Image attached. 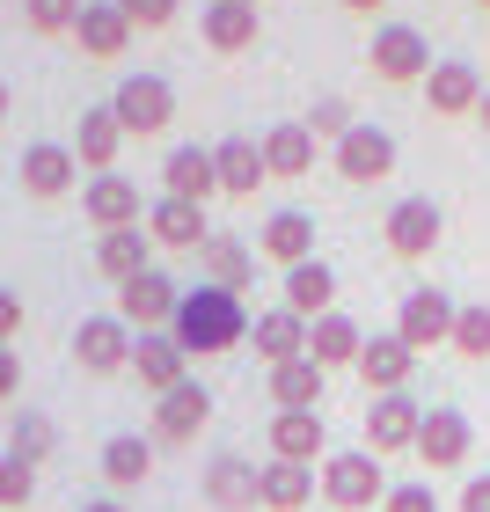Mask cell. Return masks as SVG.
Listing matches in <instances>:
<instances>
[{"mask_svg": "<svg viewBox=\"0 0 490 512\" xmlns=\"http://www.w3.org/2000/svg\"><path fill=\"white\" fill-rule=\"evenodd\" d=\"M249 308H242V293H227V286H183V308L169 322V337L183 344L191 359H220V352H235V344L249 337Z\"/></svg>", "mask_w": 490, "mask_h": 512, "instance_id": "1", "label": "cell"}, {"mask_svg": "<svg viewBox=\"0 0 490 512\" xmlns=\"http://www.w3.org/2000/svg\"><path fill=\"white\" fill-rule=\"evenodd\" d=\"M395 491L388 469H381V454H366V447H344L322 461V512H366V505H381Z\"/></svg>", "mask_w": 490, "mask_h": 512, "instance_id": "2", "label": "cell"}, {"mask_svg": "<svg viewBox=\"0 0 490 512\" xmlns=\"http://www.w3.org/2000/svg\"><path fill=\"white\" fill-rule=\"evenodd\" d=\"M454 322H461V300H454V293L410 286L403 308H395V337H403L410 352H439V344H454Z\"/></svg>", "mask_w": 490, "mask_h": 512, "instance_id": "3", "label": "cell"}, {"mask_svg": "<svg viewBox=\"0 0 490 512\" xmlns=\"http://www.w3.org/2000/svg\"><path fill=\"white\" fill-rule=\"evenodd\" d=\"M110 110H118L125 139H154V132H169V118H176V88L161 74H125L118 96H110Z\"/></svg>", "mask_w": 490, "mask_h": 512, "instance_id": "4", "label": "cell"}, {"mask_svg": "<svg viewBox=\"0 0 490 512\" xmlns=\"http://www.w3.org/2000/svg\"><path fill=\"white\" fill-rule=\"evenodd\" d=\"M373 74H381V81H395V88H425V74H432V44H425V30H410V22H381V30H373Z\"/></svg>", "mask_w": 490, "mask_h": 512, "instance_id": "5", "label": "cell"}, {"mask_svg": "<svg viewBox=\"0 0 490 512\" xmlns=\"http://www.w3.org/2000/svg\"><path fill=\"white\" fill-rule=\"evenodd\" d=\"M381 235H388V249L403 256V264H425L439 249V235H447V213H439V198H395Z\"/></svg>", "mask_w": 490, "mask_h": 512, "instance_id": "6", "label": "cell"}, {"mask_svg": "<svg viewBox=\"0 0 490 512\" xmlns=\"http://www.w3.org/2000/svg\"><path fill=\"white\" fill-rule=\"evenodd\" d=\"M176 308H183V286H176V278H169V271H139L132 286H118V308H110V315L132 322V330L147 337V330H169Z\"/></svg>", "mask_w": 490, "mask_h": 512, "instance_id": "7", "label": "cell"}, {"mask_svg": "<svg viewBox=\"0 0 490 512\" xmlns=\"http://www.w3.org/2000/svg\"><path fill=\"white\" fill-rule=\"evenodd\" d=\"M213 425V388L183 381L169 395H154V447H191V439Z\"/></svg>", "mask_w": 490, "mask_h": 512, "instance_id": "8", "label": "cell"}, {"mask_svg": "<svg viewBox=\"0 0 490 512\" xmlns=\"http://www.w3.org/2000/svg\"><path fill=\"white\" fill-rule=\"evenodd\" d=\"M417 432H425V403L403 388V395H373V410H366V454H410L417 447Z\"/></svg>", "mask_w": 490, "mask_h": 512, "instance_id": "9", "label": "cell"}, {"mask_svg": "<svg viewBox=\"0 0 490 512\" xmlns=\"http://www.w3.org/2000/svg\"><path fill=\"white\" fill-rule=\"evenodd\" d=\"M330 161H337L344 183H388V176H395V139L373 125V118H359V125L330 147Z\"/></svg>", "mask_w": 490, "mask_h": 512, "instance_id": "10", "label": "cell"}, {"mask_svg": "<svg viewBox=\"0 0 490 512\" xmlns=\"http://www.w3.org/2000/svg\"><path fill=\"white\" fill-rule=\"evenodd\" d=\"M81 213L96 220V235H118V227H147V205H139V183L132 176H88L81 183Z\"/></svg>", "mask_w": 490, "mask_h": 512, "instance_id": "11", "label": "cell"}, {"mask_svg": "<svg viewBox=\"0 0 490 512\" xmlns=\"http://www.w3.org/2000/svg\"><path fill=\"white\" fill-rule=\"evenodd\" d=\"M490 96V81L476 74V59H439L432 74H425V103H432V118H476Z\"/></svg>", "mask_w": 490, "mask_h": 512, "instance_id": "12", "label": "cell"}, {"mask_svg": "<svg viewBox=\"0 0 490 512\" xmlns=\"http://www.w3.org/2000/svg\"><path fill=\"white\" fill-rule=\"evenodd\" d=\"M132 344H139L132 322H118V315H88L81 330H74V359L88 366V374H125V366H132Z\"/></svg>", "mask_w": 490, "mask_h": 512, "instance_id": "13", "label": "cell"}, {"mask_svg": "<svg viewBox=\"0 0 490 512\" xmlns=\"http://www.w3.org/2000/svg\"><path fill=\"white\" fill-rule=\"evenodd\" d=\"M271 461L322 469V461H330V425H322V410H278L271 417Z\"/></svg>", "mask_w": 490, "mask_h": 512, "instance_id": "14", "label": "cell"}, {"mask_svg": "<svg viewBox=\"0 0 490 512\" xmlns=\"http://www.w3.org/2000/svg\"><path fill=\"white\" fill-rule=\"evenodd\" d=\"M469 447H476V425H469L461 410L439 403V410H425V432H417V447H410V454L439 476V469H461V461H469Z\"/></svg>", "mask_w": 490, "mask_h": 512, "instance_id": "15", "label": "cell"}, {"mask_svg": "<svg viewBox=\"0 0 490 512\" xmlns=\"http://www.w3.org/2000/svg\"><path fill=\"white\" fill-rule=\"evenodd\" d=\"M15 176H22V191H30V198H66V191H74V176H81V161H74L66 139H37V147H22Z\"/></svg>", "mask_w": 490, "mask_h": 512, "instance_id": "16", "label": "cell"}, {"mask_svg": "<svg viewBox=\"0 0 490 512\" xmlns=\"http://www.w3.org/2000/svg\"><path fill=\"white\" fill-rule=\"evenodd\" d=\"M198 37L213 44V52H249L256 37H264V8L256 0H205V15H198Z\"/></svg>", "mask_w": 490, "mask_h": 512, "instance_id": "17", "label": "cell"}, {"mask_svg": "<svg viewBox=\"0 0 490 512\" xmlns=\"http://www.w3.org/2000/svg\"><path fill=\"white\" fill-rule=\"evenodd\" d=\"M256 256H271V264H315V213H300V205H278V213L256 227Z\"/></svg>", "mask_w": 490, "mask_h": 512, "instance_id": "18", "label": "cell"}, {"mask_svg": "<svg viewBox=\"0 0 490 512\" xmlns=\"http://www.w3.org/2000/svg\"><path fill=\"white\" fill-rule=\"evenodd\" d=\"M147 235H154V249H205L220 227L205 220V205H191V198H154L147 205Z\"/></svg>", "mask_w": 490, "mask_h": 512, "instance_id": "19", "label": "cell"}, {"mask_svg": "<svg viewBox=\"0 0 490 512\" xmlns=\"http://www.w3.org/2000/svg\"><path fill=\"white\" fill-rule=\"evenodd\" d=\"M132 374H139V388H147V395H169V388L191 381V352H183L169 330H147V337L132 344Z\"/></svg>", "mask_w": 490, "mask_h": 512, "instance_id": "20", "label": "cell"}, {"mask_svg": "<svg viewBox=\"0 0 490 512\" xmlns=\"http://www.w3.org/2000/svg\"><path fill=\"white\" fill-rule=\"evenodd\" d=\"M66 147H74V161H81V169L110 176V169H118V147H125V125H118V110H110V103H88Z\"/></svg>", "mask_w": 490, "mask_h": 512, "instance_id": "21", "label": "cell"}, {"mask_svg": "<svg viewBox=\"0 0 490 512\" xmlns=\"http://www.w3.org/2000/svg\"><path fill=\"white\" fill-rule=\"evenodd\" d=\"M161 198L213 205L220 198V161H213V147H176L169 161H161Z\"/></svg>", "mask_w": 490, "mask_h": 512, "instance_id": "22", "label": "cell"}, {"mask_svg": "<svg viewBox=\"0 0 490 512\" xmlns=\"http://www.w3.org/2000/svg\"><path fill=\"white\" fill-rule=\"evenodd\" d=\"M410 374H417V352L395 330H381V337H366V352H359V381L373 388V395H403L410 388Z\"/></svg>", "mask_w": 490, "mask_h": 512, "instance_id": "23", "label": "cell"}, {"mask_svg": "<svg viewBox=\"0 0 490 512\" xmlns=\"http://www.w3.org/2000/svg\"><path fill=\"white\" fill-rule=\"evenodd\" d=\"M249 344H256V359H264V366H293V359H308V322L278 300V308H264L249 322Z\"/></svg>", "mask_w": 490, "mask_h": 512, "instance_id": "24", "label": "cell"}, {"mask_svg": "<svg viewBox=\"0 0 490 512\" xmlns=\"http://www.w3.org/2000/svg\"><path fill=\"white\" fill-rule=\"evenodd\" d=\"M139 30L125 22V8L118 0H88L81 8V22H74V44H81V59H125V44H132Z\"/></svg>", "mask_w": 490, "mask_h": 512, "instance_id": "25", "label": "cell"}, {"mask_svg": "<svg viewBox=\"0 0 490 512\" xmlns=\"http://www.w3.org/2000/svg\"><path fill=\"white\" fill-rule=\"evenodd\" d=\"M322 491V469H300V461H271L256 476V512H308Z\"/></svg>", "mask_w": 490, "mask_h": 512, "instance_id": "26", "label": "cell"}, {"mask_svg": "<svg viewBox=\"0 0 490 512\" xmlns=\"http://www.w3.org/2000/svg\"><path fill=\"white\" fill-rule=\"evenodd\" d=\"M359 352H366V330L344 308H330L322 322H308V359L322 366V374H337V366H359Z\"/></svg>", "mask_w": 490, "mask_h": 512, "instance_id": "27", "label": "cell"}, {"mask_svg": "<svg viewBox=\"0 0 490 512\" xmlns=\"http://www.w3.org/2000/svg\"><path fill=\"white\" fill-rule=\"evenodd\" d=\"M213 161H220V198H256V183H271V169H264V139H249V132L220 139Z\"/></svg>", "mask_w": 490, "mask_h": 512, "instance_id": "28", "label": "cell"}, {"mask_svg": "<svg viewBox=\"0 0 490 512\" xmlns=\"http://www.w3.org/2000/svg\"><path fill=\"white\" fill-rule=\"evenodd\" d=\"M315 147H322V139L308 132V118H286V125H271V132H264V169H271V183H293V176H308V169H315Z\"/></svg>", "mask_w": 490, "mask_h": 512, "instance_id": "29", "label": "cell"}, {"mask_svg": "<svg viewBox=\"0 0 490 512\" xmlns=\"http://www.w3.org/2000/svg\"><path fill=\"white\" fill-rule=\"evenodd\" d=\"M96 271L110 286H132L139 271H154V235L147 227H118V235H96Z\"/></svg>", "mask_w": 490, "mask_h": 512, "instance_id": "30", "label": "cell"}, {"mask_svg": "<svg viewBox=\"0 0 490 512\" xmlns=\"http://www.w3.org/2000/svg\"><path fill=\"white\" fill-rule=\"evenodd\" d=\"M256 476H264V469H249L242 454H213V461H205V505L256 512Z\"/></svg>", "mask_w": 490, "mask_h": 512, "instance_id": "31", "label": "cell"}, {"mask_svg": "<svg viewBox=\"0 0 490 512\" xmlns=\"http://www.w3.org/2000/svg\"><path fill=\"white\" fill-rule=\"evenodd\" d=\"M278 293H286V308H293L300 322H322V315L337 308V271L322 264V256H315V264H293Z\"/></svg>", "mask_w": 490, "mask_h": 512, "instance_id": "32", "label": "cell"}, {"mask_svg": "<svg viewBox=\"0 0 490 512\" xmlns=\"http://www.w3.org/2000/svg\"><path fill=\"white\" fill-rule=\"evenodd\" d=\"M147 476H154V439L110 432V439H103V483H110V491H139Z\"/></svg>", "mask_w": 490, "mask_h": 512, "instance_id": "33", "label": "cell"}, {"mask_svg": "<svg viewBox=\"0 0 490 512\" xmlns=\"http://www.w3.org/2000/svg\"><path fill=\"white\" fill-rule=\"evenodd\" d=\"M198 264H205V286H227V293H249V278H256V249L242 235H213L198 249Z\"/></svg>", "mask_w": 490, "mask_h": 512, "instance_id": "34", "label": "cell"}, {"mask_svg": "<svg viewBox=\"0 0 490 512\" xmlns=\"http://www.w3.org/2000/svg\"><path fill=\"white\" fill-rule=\"evenodd\" d=\"M322 388H330V374H322L315 359L271 366V403H278V410H322Z\"/></svg>", "mask_w": 490, "mask_h": 512, "instance_id": "35", "label": "cell"}, {"mask_svg": "<svg viewBox=\"0 0 490 512\" xmlns=\"http://www.w3.org/2000/svg\"><path fill=\"white\" fill-rule=\"evenodd\" d=\"M52 447H59L52 417H44V410H15V425H8V454H15V461H30V469H44V461H52Z\"/></svg>", "mask_w": 490, "mask_h": 512, "instance_id": "36", "label": "cell"}, {"mask_svg": "<svg viewBox=\"0 0 490 512\" xmlns=\"http://www.w3.org/2000/svg\"><path fill=\"white\" fill-rule=\"evenodd\" d=\"M447 352L490 359V300H461V322H454V344H447Z\"/></svg>", "mask_w": 490, "mask_h": 512, "instance_id": "37", "label": "cell"}, {"mask_svg": "<svg viewBox=\"0 0 490 512\" xmlns=\"http://www.w3.org/2000/svg\"><path fill=\"white\" fill-rule=\"evenodd\" d=\"M81 8H88V0H22V22H30L37 37H74Z\"/></svg>", "mask_w": 490, "mask_h": 512, "instance_id": "38", "label": "cell"}, {"mask_svg": "<svg viewBox=\"0 0 490 512\" xmlns=\"http://www.w3.org/2000/svg\"><path fill=\"white\" fill-rule=\"evenodd\" d=\"M30 498H37V469L15 461V454H0V512H22Z\"/></svg>", "mask_w": 490, "mask_h": 512, "instance_id": "39", "label": "cell"}, {"mask_svg": "<svg viewBox=\"0 0 490 512\" xmlns=\"http://www.w3.org/2000/svg\"><path fill=\"white\" fill-rule=\"evenodd\" d=\"M381 512H447V505H439L432 476H417V483H395V491L381 498Z\"/></svg>", "mask_w": 490, "mask_h": 512, "instance_id": "40", "label": "cell"}, {"mask_svg": "<svg viewBox=\"0 0 490 512\" xmlns=\"http://www.w3.org/2000/svg\"><path fill=\"white\" fill-rule=\"evenodd\" d=\"M352 125H359V118H352V103H337V96L308 110V132H315V139H330V147H337V139L352 132Z\"/></svg>", "mask_w": 490, "mask_h": 512, "instance_id": "41", "label": "cell"}, {"mask_svg": "<svg viewBox=\"0 0 490 512\" xmlns=\"http://www.w3.org/2000/svg\"><path fill=\"white\" fill-rule=\"evenodd\" d=\"M118 8H125V22H132V30H169L183 0H118Z\"/></svg>", "mask_w": 490, "mask_h": 512, "instance_id": "42", "label": "cell"}, {"mask_svg": "<svg viewBox=\"0 0 490 512\" xmlns=\"http://www.w3.org/2000/svg\"><path fill=\"white\" fill-rule=\"evenodd\" d=\"M15 337H22V293L0 286V344H15Z\"/></svg>", "mask_w": 490, "mask_h": 512, "instance_id": "43", "label": "cell"}, {"mask_svg": "<svg viewBox=\"0 0 490 512\" xmlns=\"http://www.w3.org/2000/svg\"><path fill=\"white\" fill-rule=\"evenodd\" d=\"M15 395H22V352L0 344V403H15Z\"/></svg>", "mask_w": 490, "mask_h": 512, "instance_id": "44", "label": "cell"}, {"mask_svg": "<svg viewBox=\"0 0 490 512\" xmlns=\"http://www.w3.org/2000/svg\"><path fill=\"white\" fill-rule=\"evenodd\" d=\"M454 512H490V476H469V483H461Z\"/></svg>", "mask_w": 490, "mask_h": 512, "instance_id": "45", "label": "cell"}, {"mask_svg": "<svg viewBox=\"0 0 490 512\" xmlns=\"http://www.w3.org/2000/svg\"><path fill=\"white\" fill-rule=\"evenodd\" d=\"M344 8H352V15H381L388 0H344Z\"/></svg>", "mask_w": 490, "mask_h": 512, "instance_id": "46", "label": "cell"}, {"mask_svg": "<svg viewBox=\"0 0 490 512\" xmlns=\"http://www.w3.org/2000/svg\"><path fill=\"white\" fill-rule=\"evenodd\" d=\"M81 512H125V505H118V498H88Z\"/></svg>", "mask_w": 490, "mask_h": 512, "instance_id": "47", "label": "cell"}, {"mask_svg": "<svg viewBox=\"0 0 490 512\" xmlns=\"http://www.w3.org/2000/svg\"><path fill=\"white\" fill-rule=\"evenodd\" d=\"M476 118H483V132H490V96H483V110H476Z\"/></svg>", "mask_w": 490, "mask_h": 512, "instance_id": "48", "label": "cell"}, {"mask_svg": "<svg viewBox=\"0 0 490 512\" xmlns=\"http://www.w3.org/2000/svg\"><path fill=\"white\" fill-rule=\"evenodd\" d=\"M0 118H8V81H0Z\"/></svg>", "mask_w": 490, "mask_h": 512, "instance_id": "49", "label": "cell"}, {"mask_svg": "<svg viewBox=\"0 0 490 512\" xmlns=\"http://www.w3.org/2000/svg\"><path fill=\"white\" fill-rule=\"evenodd\" d=\"M476 8H483V15H490V0H476Z\"/></svg>", "mask_w": 490, "mask_h": 512, "instance_id": "50", "label": "cell"}]
</instances>
